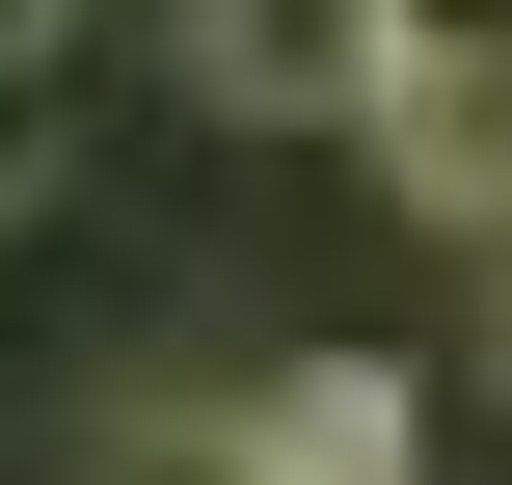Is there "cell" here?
I'll return each instance as SVG.
<instances>
[{
  "label": "cell",
  "instance_id": "obj_1",
  "mask_svg": "<svg viewBox=\"0 0 512 485\" xmlns=\"http://www.w3.org/2000/svg\"><path fill=\"white\" fill-rule=\"evenodd\" d=\"M243 485H432V378L405 351H297V378H243Z\"/></svg>",
  "mask_w": 512,
  "mask_h": 485
},
{
  "label": "cell",
  "instance_id": "obj_2",
  "mask_svg": "<svg viewBox=\"0 0 512 485\" xmlns=\"http://www.w3.org/2000/svg\"><path fill=\"white\" fill-rule=\"evenodd\" d=\"M189 81L243 135H351L378 108V0H189Z\"/></svg>",
  "mask_w": 512,
  "mask_h": 485
},
{
  "label": "cell",
  "instance_id": "obj_3",
  "mask_svg": "<svg viewBox=\"0 0 512 485\" xmlns=\"http://www.w3.org/2000/svg\"><path fill=\"white\" fill-rule=\"evenodd\" d=\"M378 81H512V0H378Z\"/></svg>",
  "mask_w": 512,
  "mask_h": 485
},
{
  "label": "cell",
  "instance_id": "obj_4",
  "mask_svg": "<svg viewBox=\"0 0 512 485\" xmlns=\"http://www.w3.org/2000/svg\"><path fill=\"white\" fill-rule=\"evenodd\" d=\"M54 54H81V0H0V81H54Z\"/></svg>",
  "mask_w": 512,
  "mask_h": 485
},
{
  "label": "cell",
  "instance_id": "obj_5",
  "mask_svg": "<svg viewBox=\"0 0 512 485\" xmlns=\"http://www.w3.org/2000/svg\"><path fill=\"white\" fill-rule=\"evenodd\" d=\"M54 108H81V81H0V189H27V162H54Z\"/></svg>",
  "mask_w": 512,
  "mask_h": 485
},
{
  "label": "cell",
  "instance_id": "obj_6",
  "mask_svg": "<svg viewBox=\"0 0 512 485\" xmlns=\"http://www.w3.org/2000/svg\"><path fill=\"white\" fill-rule=\"evenodd\" d=\"M108 485H243V459H216V432H189V459H108Z\"/></svg>",
  "mask_w": 512,
  "mask_h": 485
},
{
  "label": "cell",
  "instance_id": "obj_7",
  "mask_svg": "<svg viewBox=\"0 0 512 485\" xmlns=\"http://www.w3.org/2000/svg\"><path fill=\"white\" fill-rule=\"evenodd\" d=\"M486 351H512V297H486Z\"/></svg>",
  "mask_w": 512,
  "mask_h": 485
}]
</instances>
